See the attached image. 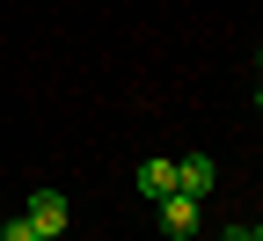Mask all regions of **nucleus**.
<instances>
[{
  "mask_svg": "<svg viewBox=\"0 0 263 241\" xmlns=\"http://www.w3.org/2000/svg\"><path fill=\"white\" fill-rule=\"evenodd\" d=\"M161 227H168L176 241H190V234H197V197H183V190H168V197H161Z\"/></svg>",
  "mask_w": 263,
  "mask_h": 241,
  "instance_id": "4",
  "label": "nucleus"
},
{
  "mask_svg": "<svg viewBox=\"0 0 263 241\" xmlns=\"http://www.w3.org/2000/svg\"><path fill=\"white\" fill-rule=\"evenodd\" d=\"M132 183H139V197H146V205H161V197L176 190V161H161V154H154V161L132 168Z\"/></svg>",
  "mask_w": 263,
  "mask_h": 241,
  "instance_id": "3",
  "label": "nucleus"
},
{
  "mask_svg": "<svg viewBox=\"0 0 263 241\" xmlns=\"http://www.w3.org/2000/svg\"><path fill=\"white\" fill-rule=\"evenodd\" d=\"M219 241H256V234H249V227H227V234H219Z\"/></svg>",
  "mask_w": 263,
  "mask_h": 241,
  "instance_id": "6",
  "label": "nucleus"
},
{
  "mask_svg": "<svg viewBox=\"0 0 263 241\" xmlns=\"http://www.w3.org/2000/svg\"><path fill=\"white\" fill-rule=\"evenodd\" d=\"M212 183H219L212 154H183V161H176V190H183V197H197V205H205V197H212Z\"/></svg>",
  "mask_w": 263,
  "mask_h": 241,
  "instance_id": "2",
  "label": "nucleus"
},
{
  "mask_svg": "<svg viewBox=\"0 0 263 241\" xmlns=\"http://www.w3.org/2000/svg\"><path fill=\"white\" fill-rule=\"evenodd\" d=\"M0 241H59V234H44L37 219H29V212H15L8 227H0Z\"/></svg>",
  "mask_w": 263,
  "mask_h": 241,
  "instance_id": "5",
  "label": "nucleus"
},
{
  "mask_svg": "<svg viewBox=\"0 0 263 241\" xmlns=\"http://www.w3.org/2000/svg\"><path fill=\"white\" fill-rule=\"evenodd\" d=\"M22 212L37 219L44 234H66V227H73V197H66V190H29V205H22Z\"/></svg>",
  "mask_w": 263,
  "mask_h": 241,
  "instance_id": "1",
  "label": "nucleus"
},
{
  "mask_svg": "<svg viewBox=\"0 0 263 241\" xmlns=\"http://www.w3.org/2000/svg\"><path fill=\"white\" fill-rule=\"evenodd\" d=\"M256 110H263V81H256Z\"/></svg>",
  "mask_w": 263,
  "mask_h": 241,
  "instance_id": "7",
  "label": "nucleus"
}]
</instances>
